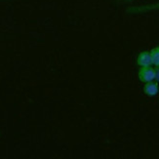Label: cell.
I'll return each mask as SVG.
<instances>
[{
	"label": "cell",
	"instance_id": "6da1fadb",
	"mask_svg": "<svg viewBox=\"0 0 159 159\" xmlns=\"http://www.w3.org/2000/svg\"><path fill=\"white\" fill-rule=\"evenodd\" d=\"M157 11H159V2H154V3L130 6L126 9V14L131 16H136V15H143V14L157 12Z\"/></svg>",
	"mask_w": 159,
	"mask_h": 159
},
{
	"label": "cell",
	"instance_id": "7a4b0ae2",
	"mask_svg": "<svg viewBox=\"0 0 159 159\" xmlns=\"http://www.w3.org/2000/svg\"><path fill=\"white\" fill-rule=\"evenodd\" d=\"M138 78L143 83H147L155 79V70L152 66H143L140 67L138 71Z\"/></svg>",
	"mask_w": 159,
	"mask_h": 159
},
{
	"label": "cell",
	"instance_id": "3957f363",
	"mask_svg": "<svg viewBox=\"0 0 159 159\" xmlns=\"http://www.w3.org/2000/svg\"><path fill=\"white\" fill-rule=\"evenodd\" d=\"M143 93L148 97H155L159 94V83L157 81H149L144 83Z\"/></svg>",
	"mask_w": 159,
	"mask_h": 159
},
{
	"label": "cell",
	"instance_id": "277c9868",
	"mask_svg": "<svg viewBox=\"0 0 159 159\" xmlns=\"http://www.w3.org/2000/svg\"><path fill=\"white\" fill-rule=\"evenodd\" d=\"M136 63L140 67L152 66V61H151V57H150V52L149 51H142L141 53H139V55H138V57H137Z\"/></svg>",
	"mask_w": 159,
	"mask_h": 159
},
{
	"label": "cell",
	"instance_id": "5b68a950",
	"mask_svg": "<svg viewBox=\"0 0 159 159\" xmlns=\"http://www.w3.org/2000/svg\"><path fill=\"white\" fill-rule=\"evenodd\" d=\"M150 57H151V61L154 66H159V45L156 47L152 48L150 51Z\"/></svg>",
	"mask_w": 159,
	"mask_h": 159
},
{
	"label": "cell",
	"instance_id": "8992f818",
	"mask_svg": "<svg viewBox=\"0 0 159 159\" xmlns=\"http://www.w3.org/2000/svg\"><path fill=\"white\" fill-rule=\"evenodd\" d=\"M154 70H155V79L154 80L159 83V66H155Z\"/></svg>",
	"mask_w": 159,
	"mask_h": 159
},
{
	"label": "cell",
	"instance_id": "52a82bcc",
	"mask_svg": "<svg viewBox=\"0 0 159 159\" xmlns=\"http://www.w3.org/2000/svg\"><path fill=\"white\" fill-rule=\"evenodd\" d=\"M123 1H125V2H133V1H136V0H123Z\"/></svg>",
	"mask_w": 159,
	"mask_h": 159
},
{
	"label": "cell",
	"instance_id": "ba28073f",
	"mask_svg": "<svg viewBox=\"0 0 159 159\" xmlns=\"http://www.w3.org/2000/svg\"><path fill=\"white\" fill-rule=\"evenodd\" d=\"M0 1H10V0H0Z\"/></svg>",
	"mask_w": 159,
	"mask_h": 159
}]
</instances>
